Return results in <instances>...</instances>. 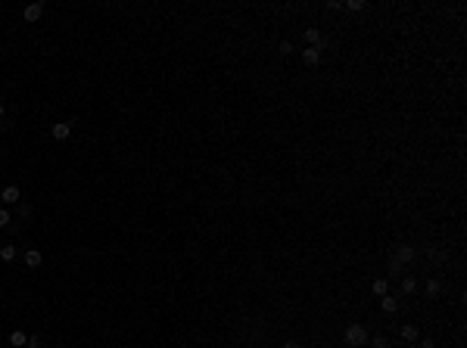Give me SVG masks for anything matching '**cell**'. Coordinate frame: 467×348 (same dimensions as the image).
Returning a JSON list of instances; mask_svg holds the SVG:
<instances>
[{
  "mask_svg": "<svg viewBox=\"0 0 467 348\" xmlns=\"http://www.w3.org/2000/svg\"><path fill=\"white\" fill-rule=\"evenodd\" d=\"M293 50H296V47H293V40H284V44H280V53H284V56H290Z\"/></svg>",
  "mask_w": 467,
  "mask_h": 348,
  "instance_id": "cell-21",
  "label": "cell"
},
{
  "mask_svg": "<svg viewBox=\"0 0 467 348\" xmlns=\"http://www.w3.org/2000/svg\"><path fill=\"white\" fill-rule=\"evenodd\" d=\"M399 336H402V339H405L408 345H411V342H417V336H420V330H417L414 324H405V326L399 330Z\"/></svg>",
  "mask_w": 467,
  "mask_h": 348,
  "instance_id": "cell-10",
  "label": "cell"
},
{
  "mask_svg": "<svg viewBox=\"0 0 467 348\" xmlns=\"http://www.w3.org/2000/svg\"><path fill=\"white\" fill-rule=\"evenodd\" d=\"M442 289H445V283H442V280H427L423 292H427L430 298H436V296H442Z\"/></svg>",
  "mask_w": 467,
  "mask_h": 348,
  "instance_id": "cell-12",
  "label": "cell"
},
{
  "mask_svg": "<svg viewBox=\"0 0 467 348\" xmlns=\"http://www.w3.org/2000/svg\"><path fill=\"white\" fill-rule=\"evenodd\" d=\"M41 16H44V4H28V6L22 10V19H25V22H38Z\"/></svg>",
  "mask_w": 467,
  "mask_h": 348,
  "instance_id": "cell-5",
  "label": "cell"
},
{
  "mask_svg": "<svg viewBox=\"0 0 467 348\" xmlns=\"http://www.w3.org/2000/svg\"><path fill=\"white\" fill-rule=\"evenodd\" d=\"M69 134H72V122H56L50 128V137L53 140H69Z\"/></svg>",
  "mask_w": 467,
  "mask_h": 348,
  "instance_id": "cell-3",
  "label": "cell"
},
{
  "mask_svg": "<svg viewBox=\"0 0 467 348\" xmlns=\"http://www.w3.org/2000/svg\"><path fill=\"white\" fill-rule=\"evenodd\" d=\"M305 40L308 47H327V38L321 34V28H305Z\"/></svg>",
  "mask_w": 467,
  "mask_h": 348,
  "instance_id": "cell-4",
  "label": "cell"
},
{
  "mask_svg": "<svg viewBox=\"0 0 467 348\" xmlns=\"http://www.w3.org/2000/svg\"><path fill=\"white\" fill-rule=\"evenodd\" d=\"M280 348H302V345H299V342H293V339H290V342H284V345H280Z\"/></svg>",
  "mask_w": 467,
  "mask_h": 348,
  "instance_id": "cell-23",
  "label": "cell"
},
{
  "mask_svg": "<svg viewBox=\"0 0 467 348\" xmlns=\"http://www.w3.org/2000/svg\"><path fill=\"white\" fill-rule=\"evenodd\" d=\"M420 348H433V339H423V342H420Z\"/></svg>",
  "mask_w": 467,
  "mask_h": 348,
  "instance_id": "cell-24",
  "label": "cell"
},
{
  "mask_svg": "<svg viewBox=\"0 0 467 348\" xmlns=\"http://www.w3.org/2000/svg\"><path fill=\"white\" fill-rule=\"evenodd\" d=\"M380 308H383V314H395V311H399V298L389 296V292L380 296Z\"/></svg>",
  "mask_w": 467,
  "mask_h": 348,
  "instance_id": "cell-9",
  "label": "cell"
},
{
  "mask_svg": "<svg viewBox=\"0 0 467 348\" xmlns=\"http://www.w3.org/2000/svg\"><path fill=\"white\" fill-rule=\"evenodd\" d=\"M408 348H420V345H417V342H411V345H408Z\"/></svg>",
  "mask_w": 467,
  "mask_h": 348,
  "instance_id": "cell-26",
  "label": "cell"
},
{
  "mask_svg": "<svg viewBox=\"0 0 467 348\" xmlns=\"http://www.w3.org/2000/svg\"><path fill=\"white\" fill-rule=\"evenodd\" d=\"M395 261H402V264H411V261L417 258V249L411 242H402V246H395V255H392Z\"/></svg>",
  "mask_w": 467,
  "mask_h": 348,
  "instance_id": "cell-2",
  "label": "cell"
},
{
  "mask_svg": "<svg viewBox=\"0 0 467 348\" xmlns=\"http://www.w3.org/2000/svg\"><path fill=\"white\" fill-rule=\"evenodd\" d=\"M25 342H28L25 330H13V332H10V345H13V348H25Z\"/></svg>",
  "mask_w": 467,
  "mask_h": 348,
  "instance_id": "cell-13",
  "label": "cell"
},
{
  "mask_svg": "<svg viewBox=\"0 0 467 348\" xmlns=\"http://www.w3.org/2000/svg\"><path fill=\"white\" fill-rule=\"evenodd\" d=\"M25 264L32 268V270H38L41 264H44V255H41V249H25Z\"/></svg>",
  "mask_w": 467,
  "mask_h": 348,
  "instance_id": "cell-8",
  "label": "cell"
},
{
  "mask_svg": "<svg viewBox=\"0 0 467 348\" xmlns=\"http://www.w3.org/2000/svg\"><path fill=\"white\" fill-rule=\"evenodd\" d=\"M389 277H395V280H399V277H405V264H402V261L389 258Z\"/></svg>",
  "mask_w": 467,
  "mask_h": 348,
  "instance_id": "cell-14",
  "label": "cell"
},
{
  "mask_svg": "<svg viewBox=\"0 0 467 348\" xmlns=\"http://www.w3.org/2000/svg\"><path fill=\"white\" fill-rule=\"evenodd\" d=\"M414 292H417V277L405 274V277H402V296H414Z\"/></svg>",
  "mask_w": 467,
  "mask_h": 348,
  "instance_id": "cell-11",
  "label": "cell"
},
{
  "mask_svg": "<svg viewBox=\"0 0 467 348\" xmlns=\"http://www.w3.org/2000/svg\"><path fill=\"white\" fill-rule=\"evenodd\" d=\"M374 348H389V342H386V336H374V339H367Z\"/></svg>",
  "mask_w": 467,
  "mask_h": 348,
  "instance_id": "cell-20",
  "label": "cell"
},
{
  "mask_svg": "<svg viewBox=\"0 0 467 348\" xmlns=\"http://www.w3.org/2000/svg\"><path fill=\"white\" fill-rule=\"evenodd\" d=\"M343 10H349V12H361V10H364V0H349V4H343Z\"/></svg>",
  "mask_w": 467,
  "mask_h": 348,
  "instance_id": "cell-17",
  "label": "cell"
},
{
  "mask_svg": "<svg viewBox=\"0 0 467 348\" xmlns=\"http://www.w3.org/2000/svg\"><path fill=\"white\" fill-rule=\"evenodd\" d=\"M386 289H389L386 280H374V283H371V292H374V296H386Z\"/></svg>",
  "mask_w": 467,
  "mask_h": 348,
  "instance_id": "cell-16",
  "label": "cell"
},
{
  "mask_svg": "<svg viewBox=\"0 0 467 348\" xmlns=\"http://www.w3.org/2000/svg\"><path fill=\"white\" fill-rule=\"evenodd\" d=\"M321 53H324V47H305L302 50V62L305 66H318L321 62Z\"/></svg>",
  "mask_w": 467,
  "mask_h": 348,
  "instance_id": "cell-7",
  "label": "cell"
},
{
  "mask_svg": "<svg viewBox=\"0 0 467 348\" xmlns=\"http://www.w3.org/2000/svg\"><path fill=\"white\" fill-rule=\"evenodd\" d=\"M343 336H346V345H349V348H361V345H367L371 332H367V326H364V324H349Z\"/></svg>",
  "mask_w": 467,
  "mask_h": 348,
  "instance_id": "cell-1",
  "label": "cell"
},
{
  "mask_svg": "<svg viewBox=\"0 0 467 348\" xmlns=\"http://www.w3.org/2000/svg\"><path fill=\"white\" fill-rule=\"evenodd\" d=\"M4 115H7V106H4V103H0V122H4Z\"/></svg>",
  "mask_w": 467,
  "mask_h": 348,
  "instance_id": "cell-25",
  "label": "cell"
},
{
  "mask_svg": "<svg viewBox=\"0 0 467 348\" xmlns=\"http://www.w3.org/2000/svg\"><path fill=\"white\" fill-rule=\"evenodd\" d=\"M25 348H44V339H41V336H28Z\"/></svg>",
  "mask_w": 467,
  "mask_h": 348,
  "instance_id": "cell-19",
  "label": "cell"
},
{
  "mask_svg": "<svg viewBox=\"0 0 467 348\" xmlns=\"http://www.w3.org/2000/svg\"><path fill=\"white\" fill-rule=\"evenodd\" d=\"M430 258H433V261H436V264H442V261H445V258H448V255H445V252H442V249H436V246H433V249H430Z\"/></svg>",
  "mask_w": 467,
  "mask_h": 348,
  "instance_id": "cell-18",
  "label": "cell"
},
{
  "mask_svg": "<svg viewBox=\"0 0 467 348\" xmlns=\"http://www.w3.org/2000/svg\"><path fill=\"white\" fill-rule=\"evenodd\" d=\"M0 199H4L7 206H16V202L22 199V190H19L16 184H10V186H4V193H0Z\"/></svg>",
  "mask_w": 467,
  "mask_h": 348,
  "instance_id": "cell-6",
  "label": "cell"
},
{
  "mask_svg": "<svg viewBox=\"0 0 467 348\" xmlns=\"http://www.w3.org/2000/svg\"><path fill=\"white\" fill-rule=\"evenodd\" d=\"M0 227H10V212L0 208Z\"/></svg>",
  "mask_w": 467,
  "mask_h": 348,
  "instance_id": "cell-22",
  "label": "cell"
},
{
  "mask_svg": "<svg viewBox=\"0 0 467 348\" xmlns=\"http://www.w3.org/2000/svg\"><path fill=\"white\" fill-rule=\"evenodd\" d=\"M0 261H16V246H0Z\"/></svg>",
  "mask_w": 467,
  "mask_h": 348,
  "instance_id": "cell-15",
  "label": "cell"
}]
</instances>
